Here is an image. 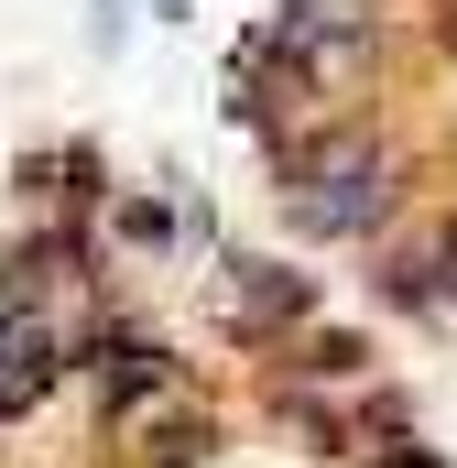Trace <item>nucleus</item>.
Segmentation results:
<instances>
[{
    "label": "nucleus",
    "instance_id": "f257e3e1",
    "mask_svg": "<svg viewBox=\"0 0 457 468\" xmlns=\"http://www.w3.org/2000/svg\"><path fill=\"white\" fill-rule=\"evenodd\" d=\"M381 207H392V153H381V142H327V153L294 164V218L316 239L381 229Z\"/></svg>",
    "mask_w": 457,
    "mask_h": 468
},
{
    "label": "nucleus",
    "instance_id": "f03ea898",
    "mask_svg": "<svg viewBox=\"0 0 457 468\" xmlns=\"http://www.w3.org/2000/svg\"><path fill=\"white\" fill-rule=\"evenodd\" d=\"M88 370H99V403H110V414H131V403H153V392L175 381V359H164V338H142V327H99V338H88Z\"/></svg>",
    "mask_w": 457,
    "mask_h": 468
},
{
    "label": "nucleus",
    "instance_id": "7ed1b4c3",
    "mask_svg": "<svg viewBox=\"0 0 457 468\" xmlns=\"http://www.w3.org/2000/svg\"><path fill=\"white\" fill-rule=\"evenodd\" d=\"M305 305H316L305 272H283V261H228V327H239V338H272V327H294Z\"/></svg>",
    "mask_w": 457,
    "mask_h": 468
},
{
    "label": "nucleus",
    "instance_id": "20e7f679",
    "mask_svg": "<svg viewBox=\"0 0 457 468\" xmlns=\"http://www.w3.org/2000/svg\"><path fill=\"white\" fill-rule=\"evenodd\" d=\"M120 239H131V250H164V239H175V207H164V197H120Z\"/></svg>",
    "mask_w": 457,
    "mask_h": 468
},
{
    "label": "nucleus",
    "instance_id": "39448f33",
    "mask_svg": "<svg viewBox=\"0 0 457 468\" xmlns=\"http://www.w3.org/2000/svg\"><path fill=\"white\" fill-rule=\"evenodd\" d=\"M359 359H370V349H359V338H316V349H305V370H316V381H348Z\"/></svg>",
    "mask_w": 457,
    "mask_h": 468
}]
</instances>
